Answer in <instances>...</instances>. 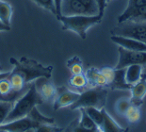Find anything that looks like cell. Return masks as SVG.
Returning a JSON list of instances; mask_svg holds the SVG:
<instances>
[{"mask_svg":"<svg viewBox=\"0 0 146 132\" xmlns=\"http://www.w3.org/2000/svg\"><path fill=\"white\" fill-rule=\"evenodd\" d=\"M67 67L72 75H79L83 74V64L82 61L78 57H74L70 59L67 62Z\"/></svg>","mask_w":146,"mask_h":132,"instance_id":"cell-24","label":"cell"},{"mask_svg":"<svg viewBox=\"0 0 146 132\" xmlns=\"http://www.w3.org/2000/svg\"><path fill=\"white\" fill-rule=\"evenodd\" d=\"M60 13L64 16L72 15H94L79 0H61Z\"/></svg>","mask_w":146,"mask_h":132,"instance_id":"cell-9","label":"cell"},{"mask_svg":"<svg viewBox=\"0 0 146 132\" xmlns=\"http://www.w3.org/2000/svg\"><path fill=\"white\" fill-rule=\"evenodd\" d=\"M32 1L41 8L50 11L57 17V9H56L55 0H32Z\"/></svg>","mask_w":146,"mask_h":132,"instance_id":"cell-27","label":"cell"},{"mask_svg":"<svg viewBox=\"0 0 146 132\" xmlns=\"http://www.w3.org/2000/svg\"><path fill=\"white\" fill-rule=\"evenodd\" d=\"M144 6H146V0H128L125 9L118 18V23H122V22L125 21L127 15L134 9L141 7H144Z\"/></svg>","mask_w":146,"mask_h":132,"instance_id":"cell-18","label":"cell"},{"mask_svg":"<svg viewBox=\"0 0 146 132\" xmlns=\"http://www.w3.org/2000/svg\"><path fill=\"white\" fill-rule=\"evenodd\" d=\"M102 18L103 17L100 15H61L58 20L62 25V29L73 31L81 39L85 40L88 30L92 27L100 23Z\"/></svg>","mask_w":146,"mask_h":132,"instance_id":"cell-3","label":"cell"},{"mask_svg":"<svg viewBox=\"0 0 146 132\" xmlns=\"http://www.w3.org/2000/svg\"><path fill=\"white\" fill-rule=\"evenodd\" d=\"M79 1L81 2L82 4L85 5L86 7L92 11V13L94 15H99L98 6L95 0H79Z\"/></svg>","mask_w":146,"mask_h":132,"instance_id":"cell-31","label":"cell"},{"mask_svg":"<svg viewBox=\"0 0 146 132\" xmlns=\"http://www.w3.org/2000/svg\"><path fill=\"white\" fill-rule=\"evenodd\" d=\"M96 3H97L98 6V9H99V15L101 17L104 16V12H105V9L107 7V3L108 0H95Z\"/></svg>","mask_w":146,"mask_h":132,"instance_id":"cell-32","label":"cell"},{"mask_svg":"<svg viewBox=\"0 0 146 132\" xmlns=\"http://www.w3.org/2000/svg\"><path fill=\"white\" fill-rule=\"evenodd\" d=\"M11 63L13 65L11 73L20 75L27 85L38 78H50L52 75V66H43L34 59L27 58L15 59L11 58Z\"/></svg>","mask_w":146,"mask_h":132,"instance_id":"cell-1","label":"cell"},{"mask_svg":"<svg viewBox=\"0 0 146 132\" xmlns=\"http://www.w3.org/2000/svg\"><path fill=\"white\" fill-rule=\"evenodd\" d=\"M46 79L48 78H45V80L40 85L39 88H37L39 93L41 94V96L42 97L43 101L44 100H47V101H50V100H54L56 95H57V88L55 87V85L49 82Z\"/></svg>","mask_w":146,"mask_h":132,"instance_id":"cell-15","label":"cell"},{"mask_svg":"<svg viewBox=\"0 0 146 132\" xmlns=\"http://www.w3.org/2000/svg\"><path fill=\"white\" fill-rule=\"evenodd\" d=\"M12 102H3L0 101V125L4 123L5 119L7 118L9 113L11 112L12 107H13Z\"/></svg>","mask_w":146,"mask_h":132,"instance_id":"cell-28","label":"cell"},{"mask_svg":"<svg viewBox=\"0 0 146 132\" xmlns=\"http://www.w3.org/2000/svg\"><path fill=\"white\" fill-rule=\"evenodd\" d=\"M119 59L115 69H125L132 64L146 65V52L144 51H132L123 47H118Z\"/></svg>","mask_w":146,"mask_h":132,"instance_id":"cell-6","label":"cell"},{"mask_svg":"<svg viewBox=\"0 0 146 132\" xmlns=\"http://www.w3.org/2000/svg\"><path fill=\"white\" fill-rule=\"evenodd\" d=\"M63 132H102L100 129L98 130H87L85 129V128L81 127L79 125V121L78 119H76V120H74L73 122H71L69 125L65 128V129H63Z\"/></svg>","mask_w":146,"mask_h":132,"instance_id":"cell-29","label":"cell"},{"mask_svg":"<svg viewBox=\"0 0 146 132\" xmlns=\"http://www.w3.org/2000/svg\"><path fill=\"white\" fill-rule=\"evenodd\" d=\"M84 109V108H83ZM86 112L91 117L94 122L96 124V125L100 128L101 131L103 132V127H104V111L103 109H98L95 108H86Z\"/></svg>","mask_w":146,"mask_h":132,"instance_id":"cell-20","label":"cell"},{"mask_svg":"<svg viewBox=\"0 0 146 132\" xmlns=\"http://www.w3.org/2000/svg\"><path fill=\"white\" fill-rule=\"evenodd\" d=\"M145 22H146V21H145Z\"/></svg>","mask_w":146,"mask_h":132,"instance_id":"cell-39","label":"cell"},{"mask_svg":"<svg viewBox=\"0 0 146 132\" xmlns=\"http://www.w3.org/2000/svg\"><path fill=\"white\" fill-rule=\"evenodd\" d=\"M70 86H72L74 89L78 91L86 90V88L88 87V80H87L86 75L84 74L79 75H72V77L69 79Z\"/></svg>","mask_w":146,"mask_h":132,"instance_id":"cell-21","label":"cell"},{"mask_svg":"<svg viewBox=\"0 0 146 132\" xmlns=\"http://www.w3.org/2000/svg\"><path fill=\"white\" fill-rule=\"evenodd\" d=\"M134 20V21H146V6L134 9L127 15L125 20Z\"/></svg>","mask_w":146,"mask_h":132,"instance_id":"cell-25","label":"cell"},{"mask_svg":"<svg viewBox=\"0 0 146 132\" xmlns=\"http://www.w3.org/2000/svg\"><path fill=\"white\" fill-rule=\"evenodd\" d=\"M38 127L39 125L36 122H34L29 116H26L17 120L2 124L0 125V129L8 132H26L31 128H36Z\"/></svg>","mask_w":146,"mask_h":132,"instance_id":"cell-10","label":"cell"},{"mask_svg":"<svg viewBox=\"0 0 146 132\" xmlns=\"http://www.w3.org/2000/svg\"><path fill=\"white\" fill-rule=\"evenodd\" d=\"M108 91L103 87H94L87 89L80 93L78 99L70 107V109H79L81 108L104 109L107 103Z\"/></svg>","mask_w":146,"mask_h":132,"instance_id":"cell-4","label":"cell"},{"mask_svg":"<svg viewBox=\"0 0 146 132\" xmlns=\"http://www.w3.org/2000/svg\"><path fill=\"white\" fill-rule=\"evenodd\" d=\"M10 29H11V27L6 26V25H4L0 21V31H9Z\"/></svg>","mask_w":146,"mask_h":132,"instance_id":"cell-34","label":"cell"},{"mask_svg":"<svg viewBox=\"0 0 146 132\" xmlns=\"http://www.w3.org/2000/svg\"><path fill=\"white\" fill-rule=\"evenodd\" d=\"M130 91H131V98H130L131 104L139 107L142 104V100L146 94V75H141V79L132 85Z\"/></svg>","mask_w":146,"mask_h":132,"instance_id":"cell-12","label":"cell"},{"mask_svg":"<svg viewBox=\"0 0 146 132\" xmlns=\"http://www.w3.org/2000/svg\"><path fill=\"white\" fill-rule=\"evenodd\" d=\"M63 128L54 127L52 125H41L35 128V132H62Z\"/></svg>","mask_w":146,"mask_h":132,"instance_id":"cell-30","label":"cell"},{"mask_svg":"<svg viewBox=\"0 0 146 132\" xmlns=\"http://www.w3.org/2000/svg\"><path fill=\"white\" fill-rule=\"evenodd\" d=\"M104 111V127L103 132H129V127L123 128L121 127L114 119L106 111V109H103Z\"/></svg>","mask_w":146,"mask_h":132,"instance_id":"cell-16","label":"cell"},{"mask_svg":"<svg viewBox=\"0 0 146 132\" xmlns=\"http://www.w3.org/2000/svg\"><path fill=\"white\" fill-rule=\"evenodd\" d=\"M31 84V83H30ZM30 84L21 91H14L8 77L0 79V101L14 103L29 90Z\"/></svg>","mask_w":146,"mask_h":132,"instance_id":"cell-8","label":"cell"},{"mask_svg":"<svg viewBox=\"0 0 146 132\" xmlns=\"http://www.w3.org/2000/svg\"><path fill=\"white\" fill-rule=\"evenodd\" d=\"M142 73V65L139 64H132L127 66L125 68V82L129 85H134L141 78Z\"/></svg>","mask_w":146,"mask_h":132,"instance_id":"cell-14","label":"cell"},{"mask_svg":"<svg viewBox=\"0 0 146 132\" xmlns=\"http://www.w3.org/2000/svg\"><path fill=\"white\" fill-rule=\"evenodd\" d=\"M56 9H57V19L61 16L60 13V7H61V0H55Z\"/></svg>","mask_w":146,"mask_h":132,"instance_id":"cell-33","label":"cell"},{"mask_svg":"<svg viewBox=\"0 0 146 132\" xmlns=\"http://www.w3.org/2000/svg\"><path fill=\"white\" fill-rule=\"evenodd\" d=\"M27 116H29V118H31L34 122H36L39 125H52V124H54V122H55V120L53 118L46 117V116L42 115V113L38 111V109H37L36 107L29 113V115Z\"/></svg>","mask_w":146,"mask_h":132,"instance_id":"cell-22","label":"cell"},{"mask_svg":"<svg viewBox=\"0 0 146 132\" xmlns=\"http://www.w3.org/2000/svg\"><path fill=\"white\" fill-rule=\"evenodd\" d=\"M80 95L79 93L73 92L65 87L57 89V95L54 99V109L58 111L60 109L71 107L78 99Z\"/></svg>","mask_w":146,"mask_h":132,"instance_id":"cell-7","label":"cell"},{"mask_svg":"<svg viewBox=\"0 0 146 132\" xmlns=\"http://www.w3.org/2000/svg\"><path fill=\"white\" fill-rule=\"evenodd\" d=\"M43 99L37 90L36 84H30L26 93L23 94L19 99L14 102L11 112L9 113L3 124L26 117L37 105H41Z\"/></svg>","mask_w":146,"mask_h":132,"instance_id":"cell-2","label":"cell"},{"mask_svg":"<svg viewBox=\"0 0 146 132\" xmlns=\"http://www.w3.org/2000/svg\"><path fill=\"white\" fill-rule=\"evenodd\" d=\"M79 111H80V113H81V116H80V118L78 119L80 127L85 128L87 130H92V131L100 129V128L96 125L94 120L88 115V113L86 112L85 109L81 108V109H79Z\"/></svg>","mask_w":146,"mask_h":132,"instance_id":"cell-17","label":"cell"},{"mask_svg":"<svg viewBox=\"0 0 146 132\" xmlns=\"http://www.w3.org/2000/svg\"><path fill=\"white\" fill-rule=\"evenodd\" d=\"M131 106V101L130 98H121L117 100L116 104H115V111L119 115L125 116V113L127 111V109Z\"/></svg>","mask_w":146,"mask_h":132,"instance_id":"cell-26","label":"cell"},{"mask_svg":"<svg viewBox=\"0 0 146 132\" xmlns=\"http://www.w3.org/2000/svg\"><path fill=\"white\" fill-rule=\"evenodd\" d=\"M26 132H35V128H31V129H29V130H27Z\"/></svg>","mask_w":146,"mask_h":132,"instance_id":"cell-36","label":"cell"},{"mask_svg":"<svg viewBox=\"0 0 146 132\" xmlns=\"http://www.w3.org/2000/svg\"><path fill=\"white\" fill-rule=\"evenodd\" d=\"M0 132H8V131H6V130H2V129H0Z\"/></svg>","mask_w":146,"mask_h":132,"instance_id":"cell-37","label":"cell"},{"mask_svg":"<svg viewBox=\"0 0 146 132\" xmlns=\"http://www.w3.org/2000/svg\"><path fill=\"white\" fill-rule=\"evenodd\" d=\"M110 1H111V0H108V2H110Z\"/></svg>","mask_w":146,"mask_h":132,"instance_id":"cell-38","label":"cell"},{"mask_svg":"<svg viewBox=\"0 0 146 132\" xmlns=\"http://www.w3.org/2000/svg\"><path fill=\"white\" fill-rule=\"evenodd\" d=\"M86 77L88 80L89 86H91L92 88L94 87H107L108 82L106 77H104V75L101 73V71L99 69L96 68H90L86 72Z\"/></svg>","mask_w":146,"mask_h":132,"instance_id":"cell-13","label":"cell"},{"mask_svg":"<svg viewBox=\"0 0 146 132\" xmlns=\"http://www.w3.org/2000/svg\"><path fill=\"white\" fill-rule=\"evenodd\" d=\"M141 109H139V107L132 105V104L125 113V117L131 124H137V123H139V121L141 120Z\"/></svg>","mask_w":146,"mask_h":132,"instance_id":"cell-23","label":"cell"},{"mask_svg":"<svg viewBox=\"0 0 146 132\" xmlns=\"http://www.w3.org/2000/svg\"><path fill=\"white\" fill-rule=\"evenodd\" d=\"M111 35L131 38L146 43V22L126 20L118 23L111 30Z\"/></svg>","mask_w":146,"mask_h":132,"instance_id":"cell-5","label":"cell"},{"mask_svg":"<svg viewBox=\"0 0 146 132\" xmlns=\"http://www.w3.org/2000/svg\"><path fill=\"white\" fill-rule=\"evenodd\" d=\"M111 41L119 46L132 51H144L146 52V43L141 41L131 39V38L122 37L118 35H111Z\"/></svg>","mask_w":146,"mask_h":132,"instance_id":"cell-11","label":"cell"},{"mask_svg":"<svg viewBox=\"0 0 146 132\" xmlns=\"http://www.w3.org/2000/svg\"><path fill=\"white\" fill-rule=\"evenodd\" d=\"M11 72H5V73H0V79L2 78H5V77H8L10 75Z\"/></svg>","mask_w":146,"mask_h":132,"instance_id":"cell-35","label":"cell"},{"mask_svg":"<svg viewBox=\"0 0 146 132\" xmlns=\"http://www.w3.org/2000/svg\"><path fill=\"white\" fill-rule=\"evenodd\" d=\"M12 15V9L8 2L0 0V21L6 26L10 27Z\"/></svg>","mask_w":146,"mask_h":132,"instance_id":"cell-19","label":"cell"}]
</instances>
